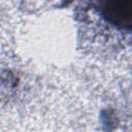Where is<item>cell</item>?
<instances>
[{
	"mask_svg": "<svg viewBox=\"0 0 132 132\" xmlns=\"http://www.w3.org/2000/svg\"><path fill=\"white\" fill-rule=\"evenodd\" d=\"M94 4L106 22L132 32V0H94Z\"/></svg>",
	"mask_w": 132,
	"mask_h": 132,
	"instance_id": "cell-1",
	"label": "cell"
}]
</instances>
